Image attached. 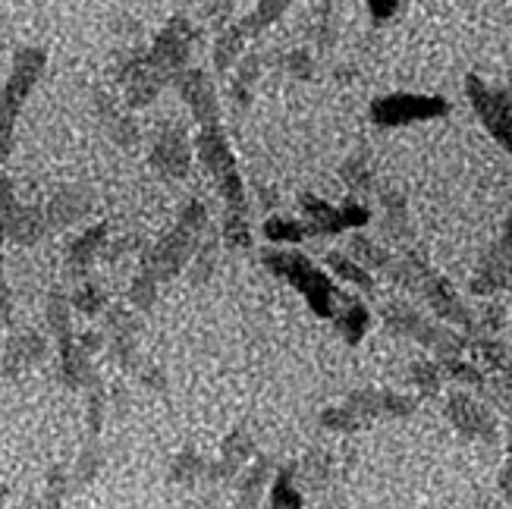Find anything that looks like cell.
I'll return each mask as SVG.
<instances>
[{"mask_svg":"<svg viewBox=\"0 0 512 509\" xmlns=\"http://www.w3.org/2000/svg\"><path fill=\"white\" fill-rule=\"evenodd\" d=\"M267 478H271V462H267V456H258L255 466L242 472L236 481V506L239 509H258L264 488H267Z\"/></svg>","mask_w":512,"mask_h":509,"instance_id":"cell-24","label":"cell"},{"mask_svg":"<svg viewBox=\"0 0 512 509\" xmlns=\"http://www.w3.org/2000/svg\"><path fill=\"white\" fill-rule=\"evenodd\" d=\"M10 312H13V299H10V286L4 277V264H0V327L10 321Z\"/></svg>","mask_w":512,"mask_h":509,"instance_id":"cell-50","label":"cell"},{"mask_svg":"<svg viewBox=\"0 0 512 509\" xmlns=\"http://www.w3.org/2000/svg\"><path fill=\"white\" fill-rule=\"evenodd\" d=\"M249 35H246V29L239 26H227L224 32L217 35V44H214V66L220 73H227L230 66L236 63V57H239V51H242V41H246Z\"/></svg>","mask_w":512,"mask_h":509,"instance_id":"cell-32","label":"cell"},{"mask_svg":"<svg viewBox=\"0 0 512 509\" xmlns=\"http://www.w3.org/2000/svg\"><path fill=\"white\" fill-rule=\"evenodd\" d=\"M44 356H48V343H44V337L41 334H32V330H26V334L10 337L7 352H4V368L10 374L26 371V368H35Z\"/></svg>","mask_w":512,"mask_h":509,"instance_id":"cell-20","label":"cell"},{"mask_svg":"<svg viewBox=\"0 0 512 509\" xmlns=\"http://www.w3.org/2000/svg\"><path fill=\"white\" fill-rule=\"evenodd\" d=\"M176 92L186 101V107L192 110V117L202 126H214L220 123V104L214 95V85L208 79L205 70H195V66H186V70L173 79Z\"/></svg>","mask_w":512,"mask_h":509,"instance_id":"cell-14","label":"cell"},{"mask_svg":"<svg viewBox=\"0 0 512 509\" xmlns=\"http://www.w3.org/2000/svg\"><path fill=\"white\" fill-rule=\"evenodd\" d=\"M60 378L66 387H73V390H82V387L88 390L98 381L92 352L79 343V337L70 346H60Z\"/></svg>","mask_w":512,"mask_h":509,"instance_id":"cell-18","label":"cell"},{"mask_svg":"<svg viewBox=\"0 0 512 509\" xmlns=\"http://www.w3.org/2000/svg\"><path fill=\"white\" fill-rule=\"evenodd\" d=\"M506 453H509L506 459L512 462V422H509V428H506Z\"/></svg>","mask_w":512,"mask_h":509,"instance_id":"cell-54","label":"cell"},{"mask_svg":"<svg viewBox=\"0 0 512 509\" xmlns=\"http://www.w3.org/2000/svg\"><path fill=\"white\" fill-rule=\"evenodd\" d=\"M44 230H48V224H44V211H41V208L19 205V202L10 208V217H7V239L16 242V246H35Z\"/></svg>","mask_w":512,"mask_h":509,"instance_id":"cell-21","label":"cell"},{"mask_svg":"<svg viewBox=\"0 0 512 509\" xmlns=\"http://www.w3.org/2000/svg\"><path fill=\"white\" fill-rule=\"evenodd\" d=\"M384 324H387V330H393V334L409 337V340L421 343L425 349H431L437 359H462V349L469 346L456 334V330L425 318L421 312H415V308H409L403 302H390L384 308Z\"/></svg>","mask_w":512,"mask_h":509,"instance_id":"cell-7","label":"cell"},{"mask_svg":"<svg viewBox=\"0 0 512 509\" xmlns=\"http://www.w3.org/2000/svg\"><path fill=\"white\" fill-rule=\"evenodd\" d=\"M88 211H92V192H85L79 186H66L44 208V224H48V230H66L79 224Z\"/></svg>","mask_w":512,"mask_h":509,"instance_id":"cell-17","label":"cell"},{"mask_svg":"<svg viewBox=\"0 0 512 509\" xmlns=\"http://www.w3.org/2000/svg\"><path fill=\"white\" fill-rule=\"evenodd\" d=\"M324 261H327V268L337 274L340 280L359 286V290H365V293H374V277L365 268H359V264H355L349 255H343V252H327Z\"/></svg>","mask_w":512,"mask_h":509,"instance_id":"cell-31","label":"cell"},{"mask_svg":"<svg viewBox=\"0 0 512 509\" xmlns=\"http://www.w3.org/2000/svg\"><path fill=\"white\" fill-rule=\"evenodd\" d=\"M321 425L327 431H337V434H355V431L362 428V422L346 406H330V409H324L321 412Z\"/></svg>","mask_w":512,"mask_h":509,"instance_id":"cell-44","label":"cell"},{"mask_svg":"<svg viewBox=\"0 0 512 509\" xmlns=\"http://www.w3.org/2000/svg\"><path fill=\"white\" fill-rule=\"evenodd\" d=\"M261 261H264V268L271 271V274H277L289 286H296V290L305 296V302L311 305V312L321 315V318H337L343 293L305 255H299V252H283V249H264L261 252Z\"/></svg>","mask_w":512,"mask_h":509,"instance_id":"cell-4","label":"cell"},{"mask_svg":"<svg viewBox=\"0 0 512 509\" xmlns=\"http://www.w3.org/2000/svg\"><path fill=\"white\" fill-rule=\"evenodd\" d=\"M346 409L365 425L374 418H406L418 409V400L393 390H355L346 396Z\"/></svg>","mask_w":512,"mask_h":509,"instance_id":"cell-13","label":"cell"},{"mask_svg":"<svg viewBox=\"0 0 512 509\" xmlns=\"http://www.w3.org/2000/svg\"><path fill=\"white\" fill-rule=\"evenodd\" d=\"M4 503H7V488L0 484V509H4Z\"/></svg>","mask_w":512,"mask_h":509,"instance_id":"cell-55","label":"cell"},{"mask_svg":"<svg viewBox=\"0 0 512 509\" xmlns=\"http://www.w3.org/2000/svg\"><path fill=\"white\" fill-rule=\"evenodd\" d=\"M101 459H104V453H101V447H98V444H88V447L79 453L76 472H73V478H70L73 488H79V484H88V481H92V478L98 475Z\"/></svg>","mask_w":512,"mask_h":509,"instance_id":"cell-43","label":"cell"},{"mask_svg":"<svg viewBox=\"0 0 512 509\" xmlns=\"http://www.w3.org/2000/svg\"><path fill=\"white\" fill-rule=\"evenodd\" d=\"M512 280V211L509 220L503 224V233L491 246L478 264V271L472 274V293L475 296H494Z\"/></svg>","mask_w":512,"mask_h":509,"instance_id":"cell-11","label":"cell"},{"mask_svg":"<svg viewBox=\"0 0 512 509\" xmlns=\"http://www.w3.org/2000/svg\"><path fill=\"white\" fill-rule=\"evenodd\" d=\"M195 151L202 158L205 170L214 176V183L220 189L227 202V220H249V208H246V189H242L239 170H236V158L233 148L227 142V132L220 123L214 126H202L195 139Z\"/></svg>","mask_w":512,"mask_h":509,"instance_id":"cell-5","label":"cell"},{"mask_svg":"<svg viewBox=\"0 0 512 509\" xmlns=\"http://www.w3.org/2000/svg\"><path fill=\"white\" fill-rule=\"evenodd\" d=\"M387 277L396 280V283H403L406 290H412L421 302L431 308L437 318H443V321H450V324H456L462 330H469V334H475V315H472V308L453 293L450 280L440 277L421 255L406 252L403 258H393Z\"/></svg>","mask_w":512,"mask_h":509,"instance_id":"cell-2","label":"cell"},{"mask_svg":"<svg viewBox=\"0 0 512 509\" xmlns=\"http://www.w3.org/2000/svg\"><path fill=\"white\" fill-rule=\"evenodd\" d=\"M296 481L299 488L318 494L327 491L330 481H333V459L324 450H311L302 462H296Z\"/></svg>","mask_w":512,"mask_h":509,"instance_id":"cell-23","label":"cell"},{"mask_svg":"<svg viewBox=\"0 0 512 509\" xmlns=\"http://www.w3.org/2000/svg\"><path fill=\"white\" fill-rule=\"evenodd\" d=\"M381 205H384V220H381V233L387 242H406L412 227H409V214H406V195L399 189H384L381 192Z\"/></svg>","mask_w":512,"mask_h":509,"instance_id":"cell-22","label":"cell"},{"mask_svg":"<svg viewBox=\"0 0 512 509\" xmlns=\"http://www.w3.org/2000/svg\"><path fill=\"white\" fill-rule=\"evenodd\" d=\"M437 365H440V371L447 374L450 381H456L459 387H475L478 393L487 387L484 371H481L475 362H462V359H440Z\"/></svg>","mask_w":512,"mask_h":509,"instance_id":"cell-35","label":"cell"},{"mask_svg":"<svg viewBox=\"0 0 512 509\" xmlns=\"http://www.w3.org/2000/svg\"><path fill=\"white\" fill-rule=\"evenodd\" d=\"M333 324H337V330L343 334V340L349 346H355L362 337H365V330H368V308L359 302V299H352V296H343V308L337 312V318H333Z\"/></svg>","mask_w":512,"mask_h":509,"instance_id":"cell-27","label":"cell"},{"mask_svg":"<svg viewBox=\"0 0 512 509\" xmlns=\"http://www.w3.org/2000/svg\"><path fill=\"white\" fill-rule=\"evenodd\" d=\"M264 236L271 242H299V239H305V227H302V220L267 217L264 220Z\"/></svg>","mask_w":512,"mask_h":509,"instance_id":"cell-41","label":"cell"},{"mask_svg":"<svg viewBox=\"0 0 512 509\" xmlns=\"http://www.w3.org/2000/svg\"><path fill=\"white\" fill-rule=\"evenodd\" d=\"M465 92H469V101L484 129L512 154V95L503 88H491L478 76H465Z\"/></svg>","mask_w":512,"mask_h":509,"instance_id":"cell-9","label":"cell"},{"mask_svg":"<svg viewBox=\"0 0 512 509\" xmlns=\"http://www.w3.org/2000/svg\"><path fill=\"white\" fill-rule=\"evenodd\" d=\"M255 453H258L255 450V440L246 431H233L224 440V447H220V459L230 462V466H236V469H242L249 459H255Z\"/></svg>","mask_w":512,"mask_h":509,"instance_id":"cell-39","label":"cell"},{"mask_svg":"<svg viewBox=\"0 0 512 509\" xmlns=\"http://www.w3.org/2000/svg\"><path fill=\"white\" fill-rule=\"evenodd\" d=\"M447 418L459 434L472 437V440H484V444H497V434H500L497 418L481 400H475V396L462 393V390L450 393L447 396Z\"/></svg>","mask_w":512,"mask_h":509,"instance_id":"cell-12","label":"cell"},{"mask_svg":"<svg viewBox=\"0 0 512 509\" xmlns=\"http://www.w3.org/2000/svg\"><path fill=\"white\" fill-rule=\"evenodd\" d=\"M409 381H412V387H418V393L437 396L440 393V384H443V371H440L437 362L418 359V362L409 365Z\"/></svg>","mask_w":512,"mask_h":509,"instance_id":"cell-37","label":"cell"},{"mask_svg":"<svg viewBox=\"0 0 512 509\" xmlns=\"http://www.w3.org/2000/svg\"><path fill=\"white\" fill-rule=\"evenodd\" d=\"M302 205V227H305V236H340L346 230H359L365 227L371 214L365 205L359 202H349L343 208H333L330 202L318 195H302L299 198Z\"/></svg>","mask_w":512,"mask_h":509,"instance_id":"cell-8","label":"cell"},{"mask_svg":"<svg viewBox=\"0 0 512 509\" xmlns=\"http://www.w3.org/2000/svg\"><path fill=\"white\" fill-rule=\"evenodd\" d=\"M472 349H475V359L484 362L494 374H503V371L512 368V349L506 343L494 340V337H481Z\"/></svg>","mask_w":512,"mask_h":509,"instance_id":"cell-34","label":"cell"},{"mask_svg":"<svg viewBox=\"0 0 512 509\" xmlns=\"http://www.w3.org/2000/svg\"><path fill=\"white\" fill-rule=\"evenodd\" d=\"M107 236H110L107 224H95V227H88L82 236H76L70 242V249H66V268H70V274L79 277V274H85L88 268H92L95 258L107 246Z\"/></svg>","mask_w":512,"mask_h":509,"instance_id":"cell-19","label":"cell"},{"mask_svg":"<svg viewBox=\"0 0 512 509\" xmlns=\"http://www.w3.org/2000/svg\"><path fill=\"white\" fill-rule=\"evenodd\" d=\"M258 79V57H246L239 60L236 66V79L230 85V98L236 107H246L249 104V95H252V82Z\"/></svg>","mask_w":512,"mask_h":509,"instance_id":"cell-40","label":"cell"},{"mask_svg":"<svg viewBox=\"0 0 512 509\" xmlns=\"http://www.w3.org/2000/svg\"><path fill=\"white\" fill-rule=\"evenodd\" d=\"M305 497L296 488V462L283 466L271 484V509H302Z\"/></svg>","mask_w":512,"mask_h":509,"instance_id":"cell-30","label":"cell"},{"mask_svg":"<svg viewBox=\"0 0 512 509\" xmlns=\"http://www.w3.org/2000/svg\"><path fill=\"white\" fill-rule=\"evenodd\" d=\"M340 176H343V183L352 192H371V186H374V167H371V151H368V145H359V148L349 154L343 170H340Z\"/></svg>","mask_w":512,"mask_h":509,"instance_id":"cell-28","label":"cell"},{"mask_svg":"<svg viewBox=\"0 0 512 509\" xmlns=\"http://www.w3.org/2000/svg\"><path fill=\"white\" fill-rule=\"evenodd\" d=\"M214 261H217V239H208L205 246H198V252H195V261H192V280H195V283L208 280L211 271H214Z\"/></svg>","mask_w":512,"mask_h":509,"instance_id":"cell-46","label":"cell"},{"mask_svg":"<svg viewBox=\"0 0 512 509\" xmlns=\"http://www.w3.org/2000/svg\"><path fill=\"white\" fill-rule=\"evenodd\" d=\"M205 233H208V208L202 202H189L180 220H176V227L145 252L139 274L151 277L158 286L173 280L192 261Z\"/></svg>","mask_w":512,"mask_h":509,"instance_id":"cell-3","label":"cell"},{"mask_svg":"<svg viewBox=\"0 0 512 509\" xmlns=\"http://www.w3.org/2000/svg\"><path fill=\"white\" fill-rule=\"evenodd\" d=\"M44 63H48V54L41 48H22L16 51L13 57V70H10V79L4 85V92H0V164L7 161V154L13 148V126H16V117L22 104H26L32 85L41 79L44 73Z\"/></svg>","mask_w":512,"mask_h":509,"instance_id":"cell-6","label":"cell"},{"mask_svg":"<svg viewBox=\"0 0 512 509\" xmlns=\"http://www.w3.org/2000/svg\"><path fill=\"white\" fill-rule=\"evenodd\" d=\"M98 107H101V117H104V126H107V136L114 139L117 145L132 148V145L139 142V126H136V120L126 117L123 110H117L114 101L98 95Z\"/></svg>","mask_w":512,"mask_h":509,"instance_id":"cell-26","label":"cell"},{"mask_svg":"<svg viewBox=\"0 0 512 509\" xmlns=\"http://www.w3.org/2000/svg\"><path fill=\"white\" fill-rule=\"evenodd\" d=\"M170 478L176 484H183V488H192V484H202L208 478V462L192 453V450H183L180 456L173 459V469H170Z\"/></svg>","mask_w":512,"mask_h":509,"instance_id":"cell-33","label":"cell"},{"mask_svg":"<svg viewBox=\"0 0 512 509\" xmlns=\"http://www.w3.org/2000/svg\"><path fill=\"white\" fill-rule=\"evenodd\" d=\"M129 302L139 308V312H151V305L158 302V283L145 274H136L132 277V286H129Z\"/></svg>","mask_w":512,"mask_h":509,"instance_id":"cell-45","label":"cell"},{"mask_svg":"<svg viewBox=\"0 0 512 509\" xmlns=\"http://www.w3.org/2000/svg\"><path fill=\"white\" fill-rule=\"evenodd\" d=\"M497 488H500V494H503L506 500H512V462H509V459L503 462V469H500V475H497Z\"/></svg>","mask_w":512,"mask_h":509,"instance_id":"cell-52","label":"cell"},{"mask_svg":"<svg viewBox=\"0 0 512 509\" xmlns=\"http://www.w3.org/2000/svg\"><path fill=\"white\" fill-rule=\"evenodd\" d=\"M70 305H73V312H82L85 318H95L107 308V293L98 283H79V290L70 296Z\"/></svg>","mask_w":512,"mask_h":509,"instance_id":"cell-36","label":"cell"},{"mask_svg":"<svg viewBox=\"0 0 512 509\" xmlns=\"http://www.w3.org/2000/svg\"><path fill=\"white\" fill-rule=\"evenodd\" d=\"M450 110V104L440 95H406L396 92L387 98H377L371 104V120L377 126H406V123H418V120H434L443 117Z\"/></svg>","mask_w":512,"mask_h":509,"instance_id":"cell-10","label":"cell"},{"mask_svg":"<svg viewBox=\"0 0 512 509\" xmlns=\"http://www.w3.org/2000/svg\"><path fill=\"white\" fill-rule=\"evenodd\" d=\"M192 44H195V32L189 26V19L173 16L158 32L151 48L132 54V60H126V66L120 70V82L126 85V104L139 110L158 98L161 88L186 70Z\"/></svg>","mask_w":512,"mask_h":509,"instance_id":"cell-1","label":"cell"},{"mask_svg":"<svg viewBox=\"0 0 512 509\" xmlns=\"http://www.w3.org/2000/svg\"><path fill=\"white\" fill-rule=\"evenodd\" d=\"M151 167L167 180H183L189 173V142L180 126H167L151 148Z\"/></svg>","mask_w":512,"mask_h":509,"instance_id":"cell-16","label":"cell"},{"mask_svg":"<svg viewBox=\"0 0 512 509\" xmlns=\"http://www.w3.org/2000/svg\"><path fill=\"white\" fill-rule=\"evenodd\" d=\"M233 10V0H205V16L211 22H220V19H227Z\"/></svg>","mask_w":512,"mask_h":509,"instance_id":"cell-51","label":"cell"},{"mask_svg":"<svg viewBox=\"0 0 512 509\" xmlns=\"http://www.w3.org/2000/svg\"><path fill=\"white\" fill-rule=\"evenodd\" d=\"M104 337H107V349L123 368H136L139 365V324L132 318V312L114 305L107 312L104 321Z\"/></svg>","mask_w":512,"mask_h":509,"instance_id":"cell-15","label":"cell"},{"mask_svg":"<svg viewBox=\"0 0 512 509\" xmlns=\"http://www.w3.org/2000/svg\"><path fill=\"white\" fill-rule=\"evenodd\" d=\"M318 509H343V500H333V497H330V500H324Z\"/></svg>","mask_w":512,"mask_h":509,"instance_id":"cell-53","label":"cell"},{"mask_svg":"<svg viewBox=\"0 0 512 509\" xmlns=\"http://www.w3.org/2000/svg\"><path fill=\"white\" fill-rule=\"evenodd\" d=\"M349 258L359 264V268H365L368 274L371 271L387 274L393 264V255H390V249H384V242H374L368 236H349Z\"/></svg>","mask_w":512,"mask_h":509,"instance_id":"cell-25","label":"cell"},{"mask_svg":"<svg viewBox=\"0 0 512 509\" xmlns=\"http://www.w3.org/2000/svg\"><path fill=\"white\" fill-rule=\"evenodd\" d=\"M293 4V0H258V10L252 13V16H246V19H239V26L246 29V35L252 38V35H258L261 29H267L271 22Z\"/></svg>","mask_w":512,"mask_h":509,"instance_id":"cell-38","label":"cell"},{"mask_svg":"<svg viewBox=\"0 0 512 509\" xmlns=\"http://www.w3.org/2000/svg\"><path fill=\"white\" fill-rule=\"evenodd\" d=\"M283 66H286L289 73H296L299 79H308V76H311V60H308V54H305V51L286 54V57H283Z\"/></svg>","mask_w":512,"mask_h":509,"instance_id":"cell-49","label":"cell"},{"mask_svg":"<svg viewBox=\"0 0 512 509\" xmlns=\"http://www.w3.org/2000/svg\"><path fill=\"white\" fill-rule=\"evenodd\" d=\"M48 324H51L54 337H57V346H70L76 340V334H73V305L60 290H54L48 296Z\"/></svg>","mask_w":512,"mask_h":509,"instance_id":"cell-29","label":"cell"},{"mask_svg":"<svg viewBox=\"0 0 512 509\" xmlns=\"http://www.w3.org/2000/svg\"><path fill=\"white\" fill-rule=\"evenodd\" d=\"M104 412H107V396L101 390V381H95L92 387H88V428H92V434L101 431Z\"/></svg>","mask_w":512,"mask_h":509,"instance_id":"cell-47","label":"cell"},{"mask_svg":"<svg viewBox=\"0 0 512 509\" xmlns=\"http://www.w3.org/2000/svg\"><path fill=\"white\" fill-rule=\"evenodd\" d=\"M13 205H16L13 183L4 176V180H0V246H4V239H7V217H10Z\"/></svg>","mask_w":512,"mask_h":509,"instance_id":"cell-48","label":"cell"},{"mask_svg":"<svg viewBox=\"0 0 512 509\" xmlns=\"http://www.w3.org/2000/svg\"><path fill=\"white\" fill-rule=\"evenodd\" d=\"M66 488H70V478H66L63 469H54V472L48 475V481H44L41 497H38L32 506H35V509H57L60 500H63V494H66Z\"/></svg>","mask_w":512,"mask_h":509,"instance_id":"cell-42","label":"cell"}]
</instances>
